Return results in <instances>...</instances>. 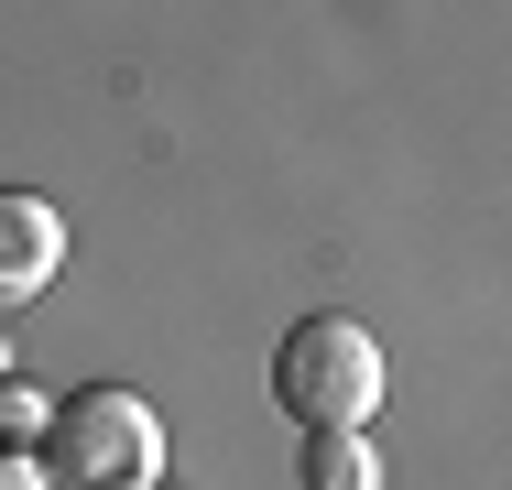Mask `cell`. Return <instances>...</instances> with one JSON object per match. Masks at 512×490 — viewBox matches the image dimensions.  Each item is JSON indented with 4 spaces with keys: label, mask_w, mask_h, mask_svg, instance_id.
I'll use <instances>...</instances> for the list:
<instances>
[{
    "label": "cell",
    "mask_w": 512,
    "mask_h": 490,
    "mask_svg": "<svg viewBox=\"0 0 512 490\" xmlns=\"http://www.w3.org/2000/svg\"><path fill=\"white\" fill-rule=\"evenodd\" d=\"M295 490H382L371 436H306L295 447Z\"/></svg>",
    "instance_id": "cell-4"
},
{
    "label": "cell",
    "mask_w": 512,
    "mask_h": 490,
    "mask_svg": "<svg viewBox=\"0 0 512 490\" xmlns=\"http://www.w3.org/2000/svg\"><path fill=\"white\" fill-rule=\"evenodd\" d=\"M0 371H11V349H0Z\"/></svg>",
    "instance_id": "cell-7"
},
{
    "label": "cell",
    "mask_w": 512,
    "mask_h": 490,
    "mask_svg": "<svg viewBox=\"0 0 512 490\" xmlns=\"http://www.w3.org/2000/svg\"><path fill=\"white\" fill-rule=\"evenodd\" d=\"M44 414H55V403H44L33 382H0V447H33V436H44Z\"/></svg>",
    "instance_id": "cell-5"
},
{
    "label": "cell",
    "mask_w": 512,
    "mask_h": 490,
    "mask_svg": "<svg viewBox=\"0 0 512 490\" xmlns=\"http://www.w3.org/2000/svg\"><path fill=\"white\" fill-rule=\"evenodd\" d=\"M0 490H44V458L33 447H0Z\"/></svg>",
    "instance_id": "cell-6"
},
{
    "label": "cell",
    "mask_w": 512,
    "mask_h": 490,
    "mask_svg": "<svg viewBox=\"0 0 512 490\" xmlns=\"http://www.w3.org/2000/svg\"><path fill=\"white\" fill-rule=\"evenodd\" d=\"M273 403L306 436H371V414H382V338L360 316H295L273 338Z\"/></svg>",
    "instance_id": "cell-1"
},
{
    "label": "cell",
    "mask_w": 512,
    "mask_h": 490,
    "mask_svg": "<svg viewBox=\"0 0 512 490\" xmlns=\"http://www.w3.org/2000/svg\"><path fill=\"white\" fill-rule=\"evenodd\" d=\"M33 458H44V490H153V469H164V425H153L142 392L88 382V392H66V403L44 414Z\"/></svg>",
    "instance_id": "cell-2"
},
{
    "label": "cell",
    "mask_w": 512,
    "mask_h": 490,
    "mask_svg": "<svg viewBox=\"0 0 512 490\" xmlns=\"http://www.w3.org/2000/svg\"><path fill=\"white\" fill-rule=\"evenodd\" d=\"M55 262H66V218H55V196L0 186V305H33V294L55 284Z\"/></svg>",
    "instance_id": "cell-3"
}]
</instances>
